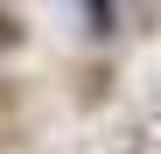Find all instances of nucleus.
<instances>
[{
  "label": "nucleus",
  "instance_id": "nucleus-1",
  "mask_svg": "<svg viewBox=\"0 0 161 154\" xmlns=\"http://www.w3.org/2000/svg\"><path fill=\"white\" fill-rule=\"evenodd\" d=\"M0 42H7V21H0Z\"/></svg>",
  "mask_w": 161,
  "mask_h": 154
}]
</instances>
